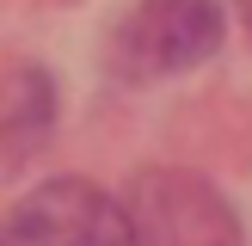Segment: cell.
Instances as JSON below:
<instances>
[{"label": "cell", "mask_w": 252, "mask_h": 246, "mask_svg": "<svg viewBox=\"0 0 252 246\" xmlns=\"http://www.w3.org/2000/svg\"><path fill=\"white\" fill-rule=\"evenodd\" d=\"M12 234H19L25 246H135L123 203H111V197L98 191V184H86V179L37 184L19 203Z\"/></svg>", "instance_id": "3"}, {"label": "cell", "mask_w": 252, "mask_h": 246, "mask_svg": "<svg viewBox=\"0 0 252 246\" xmlns=\"http://www.w3.org/2000/svg\"><path fill=\"white\" fill-rule=\"evenodd\" d=\"M123 215H129L135 246H240V221H234L228 197L179 166L135 172Z\"/></svg>", "instance_id": "2"}, {"label": "cell", "mask_w": 252, "mask_h": 246, "mask_svg": "<svg viewBox=\"0 0 252 246\" xmlns=\"http://www.w3.org/2000/svg\"><path fill=\"white\" fill-rule=\"evenodd\" d=\"M228 12L221 0H135L117 25L111 43V68L123 80H160V74H185L221 49Z\"/></svg>", "instance_id": "1"}, {"label": "cell", "mask_w": 252, "mask_h": 246, "mask_svg": "<svg viewBox=\"0 0 252 246\" xmlns=\"http://www.w3.org/2000/svg\"><path fill=\"white\" fill-rule=\"evenodd\" d=\"M228 6H234V12H240V25H246V31H252V0H228Z\"/></svg>", "instance_id": "5"}, {"label": "cell", "mask_w": 252, "mask_h": 246, "mask_svg": "<svg viewBox=\"0 0 252 246\" xmlns=\"http://www.w3.org/2000/svg\"><path fill=\"white\" fill-rule=\"evenodd\" d=\"M49 129V80L43 68H6L0 74V154H25Z\"/></svg>", "instance_id": "4"}]
</instances>
